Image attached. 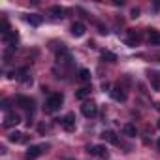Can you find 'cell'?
I'll return each instance as SVG.
<instances>
[{
  "label": "cell",
  "mask_w": 160,
  "mask_h": 160,
  "mask_svg": "<svg viewBox=\"0 0 160 160\" xmlns=\"http://www.w3.org/2000/svg\"><path fill=\"white\" fill-rule=\"evenodd\" d=\"M62 102H64V96H62L60 92H53V94H49V98H47V102H45V111H47V113H55V111H58L60 106H62Z\"/></svg>",
  "instance_id": "1"
},
{
  "label": "cell",
  "mask_w": 160,
  "mask_h": 160,
  "mask_svg": "<svg viewBox=\"0 0 160 160\" xmlns=\"http://www.w3.org/2000/svg\"><path fill=\"white\" fill-rule=\"evenodd\" d=\"M81 113H83L87 119H92V117L98 115V106H96L94 102H85V104L81 106Z\"/></svg>",
  "instance_id": "2"
},
{
  "label": "cell",
  "mask_w": 160,
  "mask_h": 160,
  "mask_svg": "<svg viewBox=\"0 0 160 160\" xmlns=\"http://www.w3.org/2000/svg\"><path fill=\"white\" fill-rule=\"evenodd\" d=\"M17 106H19L21 109L28 111V113L34 111V100H32L30 96H17Z\"/></svg>",
  "instance_id": "3"
},
{
  "label": "cell",
  "mask_w": 160,
  "mask_h": 160,
  "mask_svg": "<svg viewBox=\"0 0 160 160\" xmlns=\"http://www.w3.org/2000/svg\"><path fill=\"white\" fill-rule=\"evenodd\" d=\"M60 126H62L64 130H68V132L75 130V115H73V113H68V115H64V117L60 119Z\"/></svg>",
  "instance_id": "4"
},
{
  "label": "cell",
  "mask_w": 160,
  "mask_h": 160,
  "mask_svg": "<svg viewBox=\"0 0 160 160\" xmlns=\"http://www.w3.org/2000/svg\"><path fill=\"white\" fill-rule=\"evenodd\" d=\"M21 122V117L15 113V111H8L6 117H4V126L6 128H12V126H17Z\"/></svg>",
  "instance_id": "5"
},
{
  "label": "cell",
  "mask_w": 160,
  "mask_h": 160,
  "mask_svg": "<svg viewBox=\"0 0 160 160\" xmlns=\"http://www.w3.org/2000/svg\"><path fill=\"white\" fill-rule=\"evenodd\" d=\"M43 145H30L28 149H27V152H25V156H27V160H36L42 152H43Z\"/></svg>",
  "instance_id": "6"
},
{
  "label": "cell",
  "mask_w": 160,
  "mask_h": 160,
  "mask_svg": "<svg viewBox=\"0 0 160 160\" xmlns=\"http://www.w3.org/2000/svg\"><path fill=\"white\" fill-rule=\"evenodd\" d=\"M89 152H91L92 156H98V158H108V156H109L106 145H91V147H89Z\"/></svg>",
  "instance_id": "7"
},
{
  "label": "cell",
  "mask_w": 160,
  "mask_h": 160,
  "mask_svg": "<svg viewBox=\"0 0 160 160\" xmlns=\"http://www.w3.org/2000/svg\"><path fill=\"white\" fill-rule=\"evenodd\" d=\"M57 60H58V64L68 66V64L72 62V55H70V51H68V49H64V47H60V51L57 53Z\"/></svg>",
  "instance_id": "8"
},
{
  "label": "cell",
  "mask_w": 160,
  "mask_h": 160,
  "mask_svg": "<svg viewBox=\"0 0 160 160\" xmlns=\"http://www.w3.org/2000/svg\"><path fill=\"white\" fill-rule=\"evenodd\" d=\"M109 92H111V98L117 100V102H124V100H126V92H124V89H122L121 85H115Z\"/></svg>",
  "instance_id": "9"
},
{
  "label": "cell",
  "mask_w": 160,
  "mask_h": 160,
  "mask_svg": "<svg viewBox=\"0 0 160 160\" xmlns=\"http://www.w3.org/2000/svg\"><path fill=\"white\" fill-rule=\"evenodd\" d=\"M2 38H4V43H6V45H10V47L13 49V47H15V43H17V40H19V34H17L15 30H12L10 34H6V36H2Z\"/></svg>",
  "instance_id": "10"
},
{
  "label": "cell",
  "mask_w": 160,
  "mask_h": 160,
  "mask_svg": "<svg viewBox=\"0 0 160 160\" xmlns=\"http://www.w3.org/2000/svg\"><path fill=\"white\" fill-rule=\"evenodd\" d=\"M85 30H87V28H85V25H83V23H79V21L72 25V34H73V36H77V38H81V36L85 34Z\"/></svg>",
  "instance_id": "11"
},
{
  "label": "cell",
  "mask_w": 160,
  "mask_h": 160,
  "mask_svg": "<svg viewBox=\"0 0 160 160\" xmlns=\"http://www.w3.org/2000/svg\"><path fill=\"white\" fill-rule=\"evenodd\" d=\"M122 134L128 136V138H134V136H138V128H136L134 124L126 122V124H122Z\"/></svg>",
  "instance_id": "12"
},
{
  "label": "cell",
  "mask_w": 160,
  "mask_h": 160,
  "mask_svg": "<svg viewBox=\"0 0 160 160\" xmlns=\"http://www.w3.org/2000/svg\"><path fill=\"white\" fill-rule=\"evenodd\" d=\"M147 38H149V43L151 45H160V32L158 30H149V34H147Z\"/></svg>",
  "instance_id": "13"
},
{
  "label": "cell",
  "mask_w": 160,
  "mask_h": 160,
  "mask_svg": "<svg viewBox=\"0 0 160 160\" xmlns=\"http://www.w3.org/2000/svg\"><path fill=\"white\" fill-rule=\"evenodd\" d=\"M17 79H19L21 83H30V81H32V77H30V73H28V70H27V68H21V70H19Z\"/></svg>",
  "instance_id": "14"
},
{
  "label": "cell",
  "mask_w": 160,
  "mask_h": 160,
  "mask_svg": "<svg viewBox=\"0 0 160 160\" xmlns=\"http://www.w3.org/2000/svg\"><path fill=\"white\" fill-rule=\"evenodd\" d=\"M104 141H109V143H119V139H117V136H115V132H111V130H106V132H102V136H100Z\"/></svg>",
  "instance_id": "15"
},
{
  "label": "cell",
  "mask_w": 160,
  "mask_h": 160,
  "mask_svg": "<svg viewBox=\"0 0 160 160\" xmlns=\"http://www.w3.org/2000/svg\"><path fill=\"white\" fill-rule=\"evenodd\" d=\"M25 19H27V23H30V25H34V27H40V25H42V21H43V19H42V15H36V13L27 15Z\"/></svg>",
  "instance_id": "16"
},
{
  "label": "cell",
  "mask_w": 160,
  "mask_h": 160,
  "mask_svg": "<svg viewBox=\"0 0 160 160\" xmlns=\"http://www.w3.org/2000/svg\"><path fill=\"white\" fill-rule=\"evenodd\" d=\"M139 34H136V32H130V36H128V40H126V45H130V47H136L138 43H139Z\"/></svg>",
  "instance_id": "17"
},
{
  "label": "cell",
  "mask_w": 160,
  "mask_h": 160,
  "mask_svg": "<svg viewBox=\"0 0 160 160\" xmlns=\"http://www.w3.org/2000/svg\"><path fill=\"white\" fill-rule=\"evenodd\" d=\"M23 136H25V134H21V132H12V134L8 136V139H10L12 143H23V141H25Z\"/></svg>",
  "instance_id": "18"
},
{
  "label": "cell",
  "mask_w": 160,
  "mask_h": 160,
  "mask_svg": "<svg viewBox=\"0 0 160 160\" xmlns=\"http://www.w3.org/2000/svg\"><path fill=\"white\" fill-rule=\"evenodd\" d=\"M89 94H91V87H83V89H79V91L75 92V98H77V100H85Z\"/></svg>",
  "instance_id": "19"
},
{
  "label": "cell",
  "mask_w": 160,
  "mask_h": 160,
  "mask_svg": "<svg viewBox=\"0 0 160 160\" xmlns=\"http://www.w3.org/2000/svg\"><path fill=\"white\" fill-rule=\"evenodd\" d=\"M77 77L81 79V81H91V72H89L87 68H79V72H77Z\"/></svg>",
  "instance_id": "20"
},
{
  "label": "cell",
  "mask_w": 160,
  "mask_h": 160,
  "mask_svg": "<svg viewBox=\"0 0 160 160\" xmlns=\"http://www.w3.org/2000/svg\"><path fill=\"white\" fill-rule=\"evenodd\" d=\"M51 13H53L55 17H66V10L60 8V6H53V8H51Z\"/></svg>",
  "instance_id": "21"
},
{
  "label": "cell",
  "mask_w": 160,
  "mask_h": 160,
  "mask_svg": "<svg viewBox=\"0 0 160 160\" xmlns=\"http://www.w3.org/2000/svg\"><path fill=\"white\" fill-rule=\"evenodd\" d=\"M102 58L108 60V62H115V60H117V55L111 53V51H102Z\"/></svg>",
  "instance_id": "22"
},
{
  "label": "cell",
  "mask_w": 160,
  "mask_h": 160,
  "mask_svg": "<svg viewBox=\"0 0 160 160\" xmlns=\"http://www.w3.org/2000/svg\"><path fill=\"white\" fill-rule=\"evenodd\" d=\"M0 32H2V36H6V34L12 32V30H10V23H8V19H2V27H0Z\"/></svg>",
  "instance_id": "23"
},
{
  "label": "cell",
  "mask_w": 160,
  "mask_h": 160,
  "mask_svg": "<svg viewBox=\"0 0 160 160\" xmlns=\"http://www.w3.org/2000/svg\"><path fill=\"white\" fill-rule=\"evenodd\" d=\"M130 17H132V19L139 17V8H132V12H130Z\"/></svg>",
  "instance_id": "24"
},
{
  "label": "cell",
  "mask_w": 160,
  "mask_h": 160,
  "mask_svg": "<svg viewBox=\"0 0 160 160\" xmlns=\"http://www.w3.org/2000/svg\"><path fill=\"white\" fill-rule=\"evenodd\" d=\"M2 109H4V111H8V109H10V102H8V100H4V102H2Z\"/></svg>",
  "instance_id": "25"
},
{
  "label": "cell",
  "mask_w": 160,
  "mask_h": 160,
  "mask_svg": "<svg viewBox=\"0 0 160 160\" xmlns=\"http://www.w3.org/2000/svg\"><path fill=\"white\" fill-rule=\"evenodd\" d=\"M154 109H156V111H160V102H156V104H154Z\"/></svg>",
  "instance_id": "26"
},
{
  "label": "cell",
  "mask_w": 160,
  "mask_h": 160,
  "mask_svg": "<svg viewBox=\"0 0 160 160\" xmlns=\"http://www.w3.org/2000/svg\"><path fill=\"white\" fill-rule=\"evenodd\" d=\"M156 128H158V130H160V121H158V122H156Z\"/></svg>",
  "instance_id": "27"
},
{
  "label": "cell",
  "mask_w": 160,
  "mask_h": 160,
  "mask_svg": "<svg viewBox=\"0 0 160 160\" xmlns=\"http://www.w3.org/2000/svg\"><path fill=\"white\" fill-rule=\"evenodd\" d=\"M156 145H158V151H160V139H158V143H156Z\"/></svg>",
  "instance_id": "28"
}]
</instances>
